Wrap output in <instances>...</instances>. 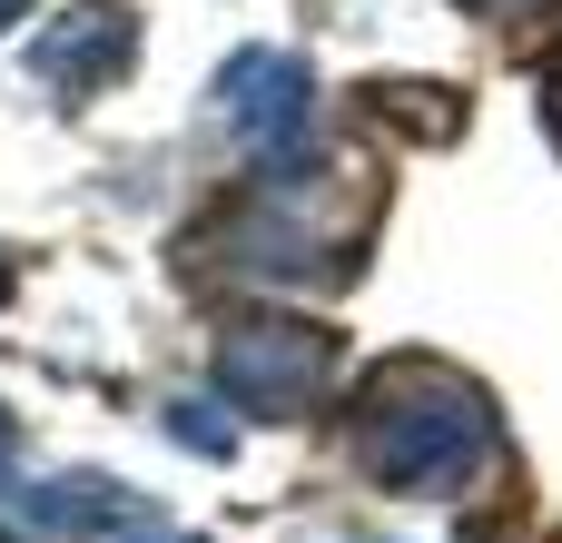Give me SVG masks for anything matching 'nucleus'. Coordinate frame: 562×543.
<instances>
[{
  "instance_id": "obj_1",
  "label": "nucleus",
  "mask_w": 562,
  "mask_h": 543,
  "mask_svg": "<svg viewBox=\"0 0 562 543\" xmlns=\"http://www.w3.org/2000/svg\"><path fill=\"white\" fill-rule=\"evenodd\" d=\"M10 10H20V0H0V20H10Z\"/></svg>"
}]
</instances>
